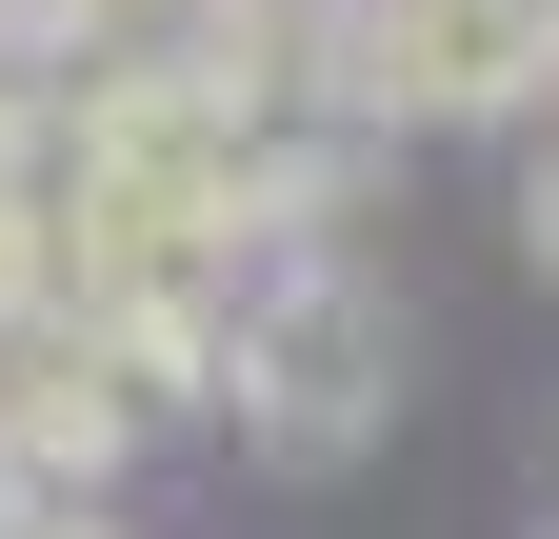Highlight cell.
Listing matches in <instances>:
<instances>
[{
	"instance_id": "obj_4",
	"label": "cell",
	"mask_w": 559,
	"mask_h": 539,
	"mask_svg": "<svg viewBox=\"0 0 559 539\" xmlns=\"http://www.w3.org/2000/svg\"><path fill=\"white\" fill-rule=\"evenodd\" d=\"M40 81H221V0H40Z\"/></svg>"
},
{
	"instance_id": "obj_7",
	"label": "cell",
	"mask_w": 559,
	"mask_h": 539,
	"mask_svg": "<svg viewBox=\"0 0 559 539\" xmlns=\"http://www.w3.org/2000/svg\"><path fill=\"white\" fill-rule=\"evenodd\" d=\"M539 120H559V81H539Z\"/></svg>"
},
{
	"instance_id": "obj_2",
	"label": "cell",
	"mask_w": 559,
	"mask_h": 539,
	"mask_svg": "<svg viewBox=\"0 0 559 539\" xmlns=\"http://www.w3.org/2000/svg\"><path fill=\"white\" fill-rule=\"evenodd\" d=\"M180 420V380L140 360V340H100V320H0V500H100L140 440Z\"/></svg>"
},
{
	"instance_id": "obj_3",
	"label": "cell",
	"mask_w": 559,
	"mask_h": 539,
	"mask_svg": "<svg viewBox=\"0 0 559 539\" xmlns=\"http://www.w3.org/2000/svg\"><path fill=\"white\" fill-rule=\"evenodd\" d=\"M559 81V0H360L340 21V60H320V100L340 120H520Z\"/></svg>"
},
{
	"instance_id": "obj_1",
	"label": "cell",
	"mask_w": 559,
	"mask_h": 539,
	"mask_svg": "<svg viewBox=\"0 0 559 539\" xmlns=\"http://www.w3.org/2000/svg\"><path fill=\"white\" fill-rule=\"evenodd\" d=\"M180 399H221L260 459H360V440H380V399H400V320H380L360 260L300 220V240H260V260H240V300H221V340H200Z\"/></svg>"
},
{
	"instance_id": "obj_6",
	"label": "cell",
	"mask_w": 559,
	"mask_h": 539,
	"mask_svg": "<svg viewBox=\"0 0 559 539\" xmlns=\"http://www.w3.org/2000/svg\"><path fill=\"white\" fill-rule=\"evenodd\" d=\"M520 240L559 260V120H539V180H520Z\"/></svg>"
},
{
	"instance_id": "obj_5",
	"label": "cell",
	"mask_w": 559,
	"mask_h": 539,
	"mask_svg": "<svg viewBox=\"0 0 559 539\" xmlns=\"http://www.w3.org/2000/svg\"><path fill=\"white\" fill-rule=\"evenodd\" d=\"M340 21H360V0H221V81H240L260 120H280V100H320Z\"/></svg>"
}]
</instances>
